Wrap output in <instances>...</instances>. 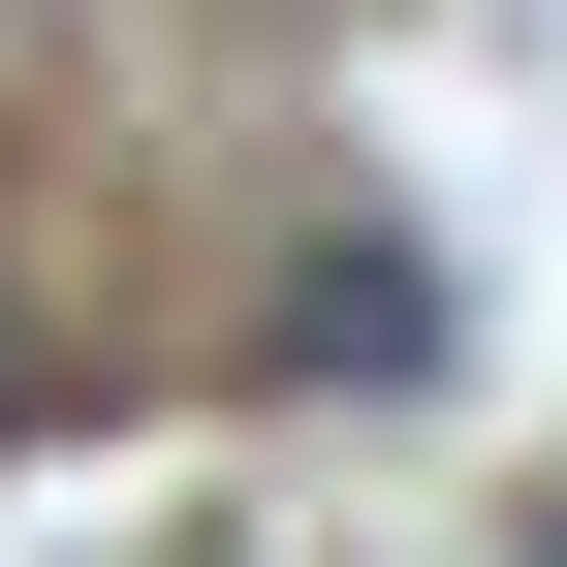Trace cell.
I'll return each mask as SVG.
<instances>
[{
  "mask_svg": "<svg viewBox=\"0 0 567 567\" xmlns=\"http://www.w3.org/2000/svg\"><path fill=\"white\" fill-rule=\"evenodd\" d=\"M284 347H316V379H442V252H379V221H347V252H316V316H284Z\"/></svg>",
  "mask_w": 567,
  "mask_h": 567,
  "instance_id": "6da1fadb",
  "label": "cell"
},
{
  "mask_svg": "<svg viewBox=\"0 0 567 567\" xmlns=\"http://www.w3.org/2000/svg\"><path fill=\"white\" fill-rule=\"evenodd\" d=\"M0 410H32V347H0Z\"/></svg>",
  "mask_w": 567,
  "mask_h": 567,
  "instance_id": "7a4b0ae2",
  "label": "cell"
},
{
  "mask_svg": "<svg viewBox=\"0 0 567 567\" xmlns=\"http://www.w3.org/2000/svg\"><path fill=\"white\" fill-rule=\"evenodd\" d=\"M536 567H567V536H536Z\"/></svg>",
  "mask_w": 567,
  "mask_h": 567,
  "instance_id": "3957f363",
  "label": "cell"
}]
</instances>
